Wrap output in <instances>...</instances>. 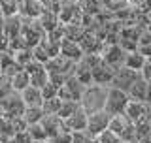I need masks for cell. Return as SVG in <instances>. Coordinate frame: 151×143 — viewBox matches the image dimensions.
<instances>
[{"label": "cell", "instance_id": "7a4b0ae2", "mask_svg": "<svg viewBox=\"0 0 151 143\" xmlns=\"http://www.w3.org/2000/svg\"><path fill=\"white\" fill-rule=\"evenodd\" d=\"M45 68L49 72V81H53L55 85H63L70 75H74L76 72V62L70 59H66L64 55H55L45 62Z\"/></svg>", "mask_w": 151, "mask_h": 143}, {"label": "cell", "instance_id": "30bf717a", "mask_svg": "<svg viewBox=\"0 0 151 143\" xmlns=\"http://www.w3.org/2000/svg\"><path fill=\"white\" fill-rule=\"evenodd\" d=\"M44 2L42 0H21L19 2V15L28 17V19H38L44 13Z\"/></svg>", "mask_w": 151, "mask_h": 143}, {"label": "cell", "instance_id": "d4e9b609", "mask_svg": "<svg viewBox=\"0 0 151 143\" xmlns=\"http://www.w3.org/2000/svg\"><path fill=\"white\" fill-rule=\"evenodd\" d=\"M49 143H72V132H68V130L59 132L57 136L49 137Z\"/></svg>", "mask_w": 151, "mask_h": 143}, {"label": "cell", "instance_id": "ffe728a7", "mask_svg": "<svg viewBox=\"0 0 151 143\" xmlns=\"http://www.w3.org/2000/svg\"><path fill=\"white\" fill-rule=\"evenodd\" d=\"M60 106H63V100H60L59 96L47 98V100H44V104H42L45 115H57V113H59V109H60Z\"/></svg>", "mask_w": 151, "mask_h": 143}, {"label": "cell", "instance_id": "4dcf8cb0", "mask_svg": "<svg viewBox=\"0 0 151 143\" xmlns=\"http://www.w3.org/2000/svg\"><path fill=\"white\" fill-rule=\"evenodd\" d=\"M145 102L151 104V83H149V87H147V98H145Z\"/></svg>", "mask_w": 151, "mask_h": 143}, {"label": "cell", "instance_id": "d6986e66", "mask_svg": "<svg viewBox=\"0 0 151 143\" xmlns=\"http://www.w3.org/2000/svg\"><path fill=\"white\" fill-rule=\"evenodd\" d=\"M27 130H28V134L32 136V139H34V141L49 139V136H47V132H45L44 124H42V121H40V122H34V124H28Z\"/></svg>", "mask_w": 151, "mask_h": 143}, {"label": "cell", "instance_id": "e0dca14e", "mask_svg": "<svg viewBox=\"0 0 151 143\" xmlns=\"http://www.w3.org/2000/svg\"><path fill=\"white\" fill-rule=\"evenodd\" d=\"M145 60H147V56L142 55L140 51L136 49V51H130V53H127V56H125V66H129V68L140 72L142 68H144Z\"/></svg>", "mask_w": 151, "mask_h": 143}, {"label": "cell", "instance_id": "7402d4cb", "mask_svg": "<svg viewBox=\"0 0 151 143\" xmlns=\"http://www.w3.org/2000/svg\"><path fill=\"white\" fill-rule=\"evenodd\" d=\"M96 139L100 141V143H123L121 136H117L113 130H110V128H106L102 134H98V136H96Z\"/></svg>", "mask_w": 151, "mask_h": 143}, {"label": "cell", "instance_id": "52a82bcc", "mask_svg": "<svg viewBox=\"0 0 151 143\" xmlns=\"http://www.w3.org/2000/svg\"><path fill=\"white\" fill-rule=\"evenodd\" d=\"M85 87H87V85H83L76 75H70V77L59 87V98L60 100H78L79 102Z\"/></svg>", "mask_w": 151, "mask_h": 143}, {"label": "cell", "instance_id": "5bb4252c", "mask_svg": "<svg viewBox=\"0 0 151 143\" xmlns=\"http://www.w3.org/2000/svg\"><path fill=\"white\" fill-rule=\"evenodd\" d=\"M147 87H149V83L140 75V77L132 83V87L129 89L127 94H129L130 100H144L145 102V98H147Z\"/></svg>", "mask_w": 151, "mask_h": 143}, {"label": "cell", "instance_id": "8fae6325", "mask_svg": "<svg viewBox=\"0 0 151 143\" xmlns=\"http://www.w3.org/2000/svg\"><path fill=\"white\" fill-rule=\"evenodd\" d=\"M60 55H64L66 59L78 62L79 59H83L85 51L81 49L79 41H74V40H68V38H63V41H60Z\"/></svg>", "mask_w": 151, "mask_h": 143}, {"label": "cell", "instance_id": "1f68e13d", "mask_svg": "<svg viewBox=\"0 0 151 143\" xmlns=\"http://www.w3.org/2000/svg\"><path fill=\"white\" fill-rule=\"evenodd\" d=\"M87 143H100V141H98L96 137H89V139H87Z\"/></svg>", "mask_w": 151, "mask_h": 143}, {"label": "cell", "instance_id": "5b68a950", "mask_svg": "<svg viewBox=\"0 0 151 143\" xmlns=\"http://www.w3.org/2000/svg\"><path fill=\"white\" fill-rule=\"evenodd\" d=\"M110 119H111V115L106 111V109L96 111V113H89V117H87V128H85L87 136L89 137H96L98 134H102V132L110 126Z\"/></svg>", "mask_w": 151, "mask_h": 143}, {"label": "cell", "instance_id": "277c9868", "mask_svg": "<svg viewBox=\"0 0 151 143\" xmlns=\"http://www.w3.org/2000/svg\"><path fill=\"white\" fill-rule=\"evenodd\" d=\"M140 75L142 74L138 70H132V68H129V66H121V68H117L115 72H113L110 87H117V89L125 90V92H129V89L132 87V83H134Z\"/></svg>", "mask_w": 151, "mask_h": 143}, {"label": "cell", "instance_id": "f546056e", "mask_svg": "<svg viewBox=\"0 0 151 143\" xmlns=\"http://www.w3.org/2000/svg\"><path fill=\"white\" fill-rule=\"evenodd\" d=\"M145 121L151 124V104H147V115H145Z\"/></svg>", "mask_w": 151, "mask_h": 143}, {"label": "cell", "instance_id": "f1b7e54d", "mask_svg": "<svg viewBox=\"0 0 151 143\" xmlns=\"http://www.w3.org/2000/svg\"><path fill=\"white\" fill-rule=\"evenodd\" d=\"M138 51L142 55H145L147 59H151V41H147V44H144V45H138Z\"/></svg>", "mask_w": 151, "mask_h": 143}, {"label": "cell", "instance_id": "83f0119b", "mask_svg": "<svg viewBox=\"0 0 151 143\" xmlns=\"http://www.w3.org/2000/svg\"><path fill=\"white\" fill-rule=\"evenodd\" d=\"M89 136L87 132L81 130V132H72V143H87Z\"/></svg>", "mask_w": 151, "mask_h": 143}, {"label": "cell", "instance_id": "7c38bea8", "mask_svg": "<svg viewBox=\"0 0 151 143\" xmlns=\"http://www.w3.org/2000/svg\"><path fill=\"white\" fill-rule=\"evenodd\" d=\"M19 94H21V100H23V104H25V107H36V106H42V104H44V94H42V89H38V87L28 85V87L23 89Z\"/></svg>", "mask_w": 151, "mask_h": 143}, {"label": "cell", "instance_id": "603a6c76", "mask_svg": "<svg viewBox=\"0 0 151 143\" xmlns=\"http://www.w3.org/2000/svg\"><path fill=\"white\" fill-rule=\"evenodd\" d=\"M8 143H34V139H32V136L28 134V130H23V132H17L15 136L9 137Z\"/></svg>", "mask_w": 151, "mask_h": 143}, {"label": "cell", "instance_id": "3957f363", "mask_svg": "<svg viewBox=\"0 0 151 143\" xmlns=\"http://www.w3.org/2000/svg\"><path fill=\"white\" fill-rule=\"evenodd\" d=\"M129 94L125 90L117 89V87H110L108 89V98H106V111L110 115H119V113H125V107L129 104Z\"/></svg>", "mask_w": 151, "mask_h": 143}, {"label": "cell", "instance_id": "4316f807", "mask_svg": "<svg viewBox=\"0 0 151 143\" xmlns=\"http://www.w3.org/2000/svg\"><path fill=\"white\" fill-rule=\"evenodd\" d=\"M140 74H142V77L147 81V83H151V59L145 60V64H144V68L140 70Z\"/></svg>", "mask_w": 151, "mask_h": 143}, {"label": "cell", "instance_id": "9a60e30c", "mask_svg": "<svg viewBox=\"0 0 151 143\" xmlns=\"http://www.w3.org/2000/svg\"><path fill=\"white\" fill-rule=\"evenodd\" d=\"M130 119L125 115V113H119V115H111V119H110V130H113L117 136H123V132H125V128L130 124Z\"/></svg>", "mask_w": 151, "mask_h": 143}, {"label": "cell", "instance_id": "ac0fdd59", "mask_svg": "<svg viewBox=\"0 0 151 143\" xmlns=\"http://www.w3.org/2000/svg\"><path fill=\"white\" fill-rule=\"evenodd\" d=\"M44 107L42 106H36V107H25V111H23V119H25L27 126L28 124H34V122H40L42 119H44Z\"/></svg>", "mask_w": 151, "mask_h": 143}, {"label": "cell", "instance_id": "8992f818", "mask_svg": "<svg viewBox=\"0 0 151 143\" xmlns=\"http://www.w3.org/2000/svg\"><path fill=\"white\" fill-rule=\"evenodd\" d=\"M102 59L106 60L108 66H111L113 70L121 68V66H125V56H127V51L123 49L119 44H106L104 41V47L100 51Z\"/></svg>", "mask_w": 151, "mask_h": 143}, {"label": "cell", "instance_id": "d6a6232c", "mask_svg": "<svg viewBox=\"0 0 151 143\" xmlns=\"http://www.w3.org/2000/svg\"><path fill=\"white\" fill-rule=\"evenodd\" d=\"M4 17H6V15H4V9H2V4H0V21H2Z\"/></svg>", "mask_w": 151, "mask_h": 143}, {"label": "cell", "instance_id": "ba28073f", "mask_svg": "<svg viewBox=\"0 0 151 143\" xmlns=\"http://www.w3.org/2000/svg\"><path fill=\"white\" fill-rule=\"evenodd\" d=\"M87 117H89V113L79 106L70 117L63 119V121H64V128L68 132H81V130L87 128Z\"/></svg>", "mask_w": 151, "mask_h": 143}, {"label": "cell", "instance_id": "484cf974", "mask_svg": "<svg viewBox=\"0 0 151 143\" xmlns=\"http://www.w3.org/2000/svg\"><path fill=\"white\" fill-rule=\"evenodd\" d=\"M9 47V38L6 34V28H4V19L0 21V51H6Z\"/></svg>", "mask_w": 151, "mask_h": 143}, {"label": "cell", "instance_id": "9c48e42d", "mask_svg": "<svg viewBox=\"0 0 151 143\" xmlns=\"http://www.w3.org/2000/svg\"><path fill=\"white\" fill-rule=\"evenodd\" d=\"M125 115L130 119L132 122H142L145 121V115H147V102L144 100H129L125 107Z\"/></svg>", "mask_w": 151, "mask_h": 143}, {"label": "cell", "instance_id": "cb8c5ba5", "mask_svg": "<svg viewBox=\"0 0 151 143\" xmlns=\"http://www.w3.org/2000/svg\"><path fill=\"white\" fill-rule=\"evenodd\" d=\"M42 94H44V100L59 96V85H55L53 81H49L45 87H42Z\"/></svg>", "mask_w": 151, "mask_h": 143}, {"label": "cell", "instance_id": "6da1fadb", "mask_svg": "<svg viewBox=\"0 0 151 143\" xmlns=\"http://www.w3.org/2000/svg\"><path fill=\"white\" fill-rule=\"evenodd\" d=\"M108 89L110 85H102V83H91L87 85L81 94V107L85 109L87 113H96V111H102L106 107V98H108Z\"/></svg>", "mask_w": 151, "mask_h": 143}, {"label": "cell", "instance_id": "4fadbf2b", "mask_svg": "<svg viewBox=\"0 0 151 143\" xmlns=\"http://www.w3.org/2000/svg\"><path fill=\"white\" fill-rule=\"evenodd\" d=\"M42 124H44V128H45V132H47L49 137H53V136L59 134V132L66 130V128H64V121L59 115H44Z\"/></svg>", "mask_w": 151, "mask_h": 143}, {"label": "cell", "instance_id": "2e32d148", "mask_svg": "<svg viewBox=\"0 0 151 143\" xmlns=\"http://www.w3.org/2000/svg\"><path fill=\"white\" fill-rule=\"evenodd\" d=\"M28 85H30V74H28L25 68H21V70H19L17 74L12 77V89L15 90V92H21V90L27 89Z\"/></svg>", "mask_w": 151, "mask_h": 143}, {"label": "cell", "instance_id": "836d02e7", "mask_svg": "<svg viewBox=\"0 0 151 143\" xmlns=\"http://www.w3.org/2000/svg\"><path fill=\"white\" fill-rule=\"evenodd\" d=\"M144 143H151V132H149V136H147V137L144 139Z\"/></svg>", "mask_w": 151, "mask_h": 143}, {"label": "cell", "instance_id": "44dd1931", "mask_svg": "<svg viewBox=\"0 0 151 143\" xmlns=\"http://www.w3.org/2000/svg\"><path fill=\"white\" fill-rule=\"evenodd\" d=\"M79 106H81V104H79L78 100H63V106H60V109H59V113H57V115H59L60 119H66V117L72 115V113Z\"/></svg>", "mask_w": 151, "mask_h": 143}]
</instances>
